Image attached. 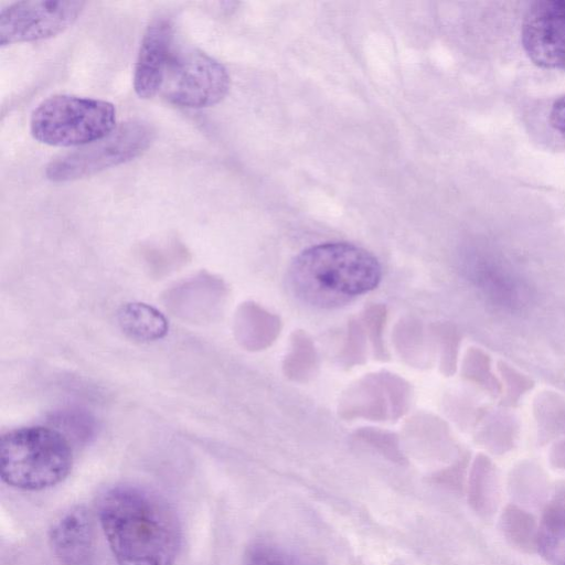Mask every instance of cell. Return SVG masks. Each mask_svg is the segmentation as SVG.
Listing matches in <instances>:
<instances>
[{
    "instance_id": "obj_17",
    "label": "cell",
    "mask_w": 565,
    "mask_h": 565,
    "mask_svg": "<svg viewBox=\"0 0 565 565\" xmlns=\"http://www.w3.org/2000/svg\"><path fill=\"white\" fill-rule=\"evenodd\" d=\"M548 122L552 129L565 140V94L553 103Z\"/></svg>"
},
{
    "instance_id": "obj_4",
    "label": "cell",
    "mask_w": 565,
    "mask_h": 565,
    "mask_svg": "<svg viewBox=\"0 0 565 565\" xmlns=\"http://www.w3.org/2000/svg\"><path fill=\"white\" fill-rule=\"evenodd\" d=\"M116 127L111 103L67 94L44 99L30 117L33 138L55 147H82L106 137Z\"/></svg>"
},
{
    "instance_id": "obj_6",
    "label": "cell",
    "mask_w": 565,
    "mask_h": 565,
    "mask_svg": "<svg viewBox=\"0 0 565 565\" xmlns=\"http://www.w3.org/2000/svg\"><path fill=\"white\" fill-rule=\"evenodd\" d=\"M230 75L217 60L195 47L174 46L160 94L186 108L216 105L228 93Z\"/></svg>"
},
{
    "instance_id": "obj_1",
    "label": "cell",
    "mask_w": 565,
    "mask_h": 565,
    "mask_svg": "<svg viewBox=\"0 0 565 565\" xmlns=\"http://www.w3.org/2000/svg\"><path fill=\"white\" fill-rule=\"evenodd\" d=\"M97 514L118 565H174L181 526L158 493L130 484L113 487L102 494Z\"/></svg>"
},
{
    "instance_id": "obj_8",
    "label": "cell",
    "mask_w": 565,
    "mask_h": 565,
    "mask_svg": "<svg viewBox=\"0 0 565 565\" xmlns=\"http://www.w3.org/2000/svg\"><path fill=\"white\" fill-rule=\"evenodd\" d=\"M521 40L535 65L565 70V0L533 2L522 22Z\"/></svg>"
},
{
    "instance_id": "obj_7",
    "label": "cell",
    "mask_w": 565,
    "mask_h": 565,
    "mask_svg": "<svg viewBox=\"0 0 565 565\" xmlns=\"http://www.w3.org/2000/svg\"><path fill=\"white\" fill-rule=\"evenodd\" d=\"M85 7L79 0H24L0 12V44L33 42L70 28Z\"/></svg>"
},
{
    "instance_id": "obj_11",
    "label": "cell",
    "mask_w": 565,
    "mask_h": 565,
    "mask_svg": "<svg viewBox=\"0 0 565 565\" xmlns=\"http://www.w3.org/2000/svg\"><path fill=\"white\" fill-rule=\"evenodd\" d=\"M117 320L129 338L138 341H156L168 333L166 317L154 307L142 302H129L120 307Z\"/></svg>"
},
{
    "instance_id": "obj_3",
    "label": "cell",
    "mask_w": 565,
    "mask_h": 565,
    "mask_svg": "<svg viewBox=\"0 0 565 565\" xmlns=\"http://www.w3.org/2000/svg\"><path fill=\"white\" fill-rule=\"evenodd\" d=\"M72 467L71 440L52 426L14 428L0 437V475L12 488H52L70 475Z\"/></svg>"
},
{
    "instance_id": "obj_5",
    "label": "cell",
    "mask_w": 565,
    "mask_h": 565,
    "mask_svg": "<svg viewBox=\"0 0 565 565\" xmlns=\"http://www.w3.org/2000/svg\"><path fill=\"white\" fill-rule=\"evenodd\" d=\"M153 137L154 131L147 122H122L106 137L55 157L46 166L45 175L53 182L90 177L138 157L148 149Z\"/></svg>"
},
{
    "instance_id": "obj_13",
    "label": "cell",
    "mask_w": 565,
    "mask_h": 565,
    "mask_svg": "<svg viewBox=\"0 0 565 565\" xmlns=\"http://www.w3.org/2000/svg\"><path fill=\"white\" fill-rule=\"evenodd\" d=\"M504 532L507 536L521 547H536L539 529H535L534 521L523 511L511 507L503 518Z\"/></svg>"
},
{
    "instance_id": "obj_9",
    "label": "cell",
    "mask_w": 565,
    "mask_h": 565,
    "mask_svg": "<svg viewBox=\"0 0 565 565\" xmlns=\"http://www.w3.org/2000/svg\"><path fill=\"white\" fill-rule=\"evenodd\" d=\"M174 46L172 21L167 17L153 19L142 35L134 70V89L138 97L149 99L160 94Z\"/></svg>"
},
{
    "instance_id": "obj_12",
    "label": "cell",
    "mask_w": 565,
    "mask_h": 565,
    "mask_svg": "<svg viewBox=\"0 0 565 565\" xmlns=\"http://www.w3.org/2000/svg\"><path fill=\"white\" fill-rule=\"evenodd\" d=\"M50 426L62 431L70 440L89 439L96 428L94 418L86 412L64 409L52 415Z\"/></svg>"
},
{
    "instance_id": "obj_16",
    "label": "cell",
    "mask_w": 565,
    "mask_h": 565,
    "mask_svg": "<svg viewBox=\"0 0 565 565\" xmlns=\"http://www.w3.org/2000/svg\"><path fill=\"white\" fill-rule=\"evenodd\" d=\"M537 551L552 565H565V526L553 533L539 534Z\"/></svg>"
},
{
    "instance_id": "obj_14",
    "label": "cell",
    "mask_w": 565,
    "mask_h": 565,
    "mask_svg": "<svg viewBox=\"0 0 565 565\" xmlns=\"http://www.w3.org/2000/svg\"><path fill=\"white\" fill-rule=\"evenodd\" d=\"M243 565H310L303 558L271 545L256 544L248 548Z\"/></svg>"
},
{
    "instance_id": "obj_10",
    "label": "cell",
    "mask_w": 565,
    "mask_h": 565,
    "mask_svg": "<svg viewBox=\"0 0 565 565\" xmlns=\"http://www.w3.org/2000/svg\"><path fill=\"white\" fill-rule=\"evenodd\" d=\"M84 507L64 512L50 529V544L56 557L65 565H82L90 554L93 522Z\"/></svg>"
},
{
    "instance_id": "obj_15",
    "label": "cell",
    "mask_w": 565,
    "mask_h": 565,
    "mask_svg": "<svg viewBox=\"0 0 565 565\" xmlns=\"http://www.w3.org/2000/svg\"><path fill=\"white\" fill-rule=\"evenodd\" d=\"M565 526V483L556 486L547 501L539 534L553 533Z\"/></svg>"
},
{
    "instance_id": "obj_2",
    "label": "cell",
    "mask_w": 565,
    "mask_h": 565,
    "mask_svg": "<svg viewBox=\"0 0 565 565\" xmlns=\"http://www.w3.org/2000/svg\"><path fill=\"white\" fill-rule=\"evenodd\" d=\"M381 279L377 258L347 242L323 243L302 250L287 274L295 296L321 309L347 305L375 289Z\"/></svg>"
}]
</instances>
